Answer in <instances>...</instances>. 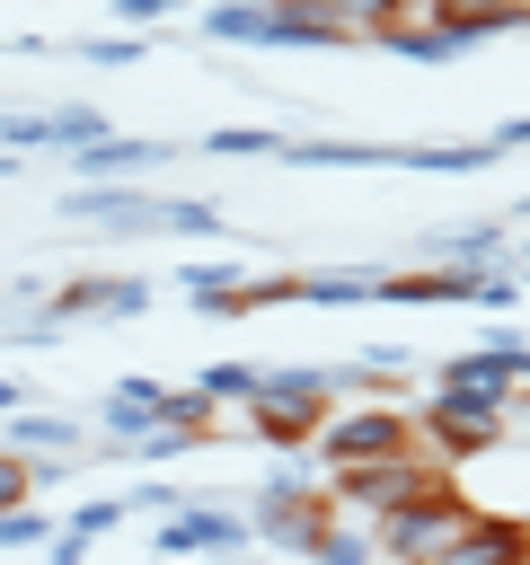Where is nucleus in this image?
Instances as JSON below:
<instances>
[{
  "instance_id": "1",
  "label": "nucleus",
  "mask_w": 530,
  "mask_h": 565,
  "mask_svg": "<svg viewBox=\"0 0 530 565\" xmlns=\"http://www.w3.org/2000/svg\"><path fill=\"white\" fill-rule=\"evenodd\" d=\"M442 486H459L433 450H406V459H380V468H336L327 477V494L344 503V512H362V521H389V512H415V503H433Z\"/></svg>"
},
{
  "instance_id": "2",
  "label": "nucleus",
  "mask_w": 530,
  "mask_h": 565,
  "mask_svg": "<svg viewBox=\"0 0 530 565\" xmlns=\"http://www.w3.org/2000/svg\"><path fill=\"white\" fill-rule=\"evenodd\" d=\"M406 450H424V433H415V415H398V406H344V415H327V433H318L327 477H336V468H380V459H406Z\"/></svg>"
},
{
  "instance_id": "3",
  "label": "nucleus",
  "mask_w": 530,
  "mask_h": 565,
  "mask_svg": "<svg viewBox=\"0 0 530 565\" xmlns=\"http://www.w3.org/2000/svg\"><path fill=\"white\" fill-rule=\"evenodd\" d=\"M477 521V503L459 494V486H442L433 503H415V512H389V521H371V539H380V556L389 565H433L459 530Z\"/></svg>"
},
{
  "instance_id": "4",
  "label": "nucleus",
  "mask_w": 530,
  "mask_h": 565,
  "mask_svg": "<svg viewBox=\"0 0 530 565\" xmlns=\"http://www.w3.org/2000/svg\"><path fill=\"white\" fill-rule=\"evenodd\" d=\"M415 433H424V450L451 468V459H477V450H495V441H504V406L459 397V388H433V406L415 415Z\"/></svg>"
},
{
  "instance_id": "5",
  "label": "nucleus",
  "mask_w": 530,
  "mask_h": 565,
  "mask_svg": "<svg viewBox=\"0 0 530 565\" xmlns=\"http://www.w3.org/2000/svg\"><path fill=\"white\" fill-rule=\"evenodd\" d=\"M327 521H336V494H318V486H300V477H274V486L256 494V530H265V539H283L292 556H300Z\"/></svg>"
},
{
  "instance_id": "6",
  "label": "nucleus",
  "mask_w": 530,
  "mask_h": 565,
  "mask_svg": "<svg viewBox=\"0 0 530 565\" xmlns=\"http://www.w3.org/2000/svg\"><path fill=\"white\" fill-rule=\"evenodd\" d=\"M433 565H530V521H521V512H486V503H477V521H468Z\"/></svg>"
},
{
  "instance_id": "7",
  "label": "nucleus",
  "mask_w": 530,
  "mask_h": 565,
  "mask_svg": "<svg viewBox=\"0 0 530 565\" xmlns=\"http://www.w3.org/2000/svg\"><path fill=\"white\" fill-rule=\"evenodd\" d=\"M239 539H247V521H230V512H177L159 530L168 556H203V547H239Z\"/></svg>"
},
{
  "instance_id": "8",
  "label": "nucleus",
  "mask_w": 530,
  "mask_h": 565,
  "mask_svg": "<svg viewBox=\"0 0 530 565\" xmlns=\"http://www.w3.org/2000/svg\"><path fill=\"white\" fill-rule=\"evenodd\" d=\"M300 556H309V565H371V556H380V539H371L362 521H327Z\"/></svg>"
},
{
  "instance_id": "9",
  "label": "nucleus",
  "mask_w": 530,
  "mask_h": 565,
  "mask_svg": "<svg viewBox=\"0 0 530 565\" xmlns=\"http://www.w3.org/2000/svg\"><path fill=\"white\" fill-rule=\"evenodd\" d=\"M44 477H35V459H18V450H0V521L9 512H26V494H35Z\"/></svg>"
},
{
  "instance_id": "10",
  "label": "nucleus",
  "mask_w": 530,
  "mask_h": 565,
  "mask_svg": "<svg viewBox=\"0 0 530 565\" xmlns=\"http://www.w3.org/2000/svg\"><path fill=\"white\" fill-rule=\"evenodd\" d=\"M9 450H18V459H35V450H71V433H62L53 415H26V424H9Z\"/></svg>"
},
{
  "instance_id": "11",
  "label": "nucleus",
  "mask_w": 530,
  "mask_h": 565,
  "mask_svg": "<svg viewBox=\"0 0 530 565\" xmlns=\"http://www.w3.org/2000/svg\"><path fill=\"white\" fill-rule=\"evenodd\" d=\"M26 539H44V512H9L0 521V547H26Z\"/></svg>"
}]
</instances>
